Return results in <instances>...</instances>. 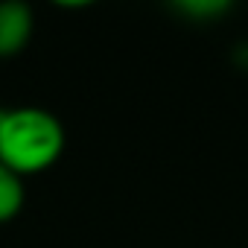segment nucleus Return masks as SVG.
Instances as JSON below:
<instances>
[{"label": "nucleus", "mask_w": 248, "mask_h": 248, "mask_svg": "<svg viewBox=\"0 0 248 248\" xmlns=\"http://www.w3.org/2000/svg\"><path fill=\"white\" fill-rule=\"evenodd\" d=\"M35 32L32 9L24 0H0V59H15Z\"/></svg>", "instance_id": "nucleus-2"}, {"label": "nucleus", "mask_w": 248, "mask_h": 248, "mask_svg": "<svg viewBox=\"0 0 248 248\" xmlns=\"http://www.w3.org/2000/svg\"><path fill=\"white\" fill-rule=\"evenodd\" d=\"M67 146L62 120L38 105L0 111V164L15 175H38L59 164Z\"/></svg>", "instance_id": "nucleus-1"}, {"label": "nucleus", "mask_w": 248, "mask_h": 248, "mask_svg": "<svg viewBox=\"0 0 248 248\" xmlns=\"http://www.w3.org/2000/svg\"><path fill=\"white\" fill-rule=\"evenodd\" d=\"M172 9L190 21H213L225 12H231V3L228 0H178Z\"/></svg>", "instance_id": "nucleus-4"}, {"label": "nucleus", "mask_w": 248, "mask_h": 248, "mask_svg": "<svg viewBox=\"0 0 248 248\" xmlns=\"http://www.w3.org/2000/svg\"><path fill=\"white\" fill-rule=\"evenodd\" d=\"M27 202V190H24V178L15 175L9 167L0 164V225L12 222Z\"/></svg>", "instance_id": "nucleus-3"}]
</instances>
